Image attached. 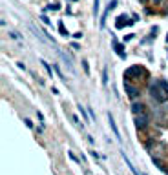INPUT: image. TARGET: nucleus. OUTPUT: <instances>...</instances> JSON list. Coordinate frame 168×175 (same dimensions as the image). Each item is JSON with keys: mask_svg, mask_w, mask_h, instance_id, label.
Listing matches in <instances>:
<instances>
[{"mask_svg": "<svg viewBox=\"0 0 168 175\" xmlns=\"http://www.w3.org/2000/svg\"><path fill=\"white\" fill-rule=\"evenodd\" d=\"M146 124H148V117H146L145 113H142V115H135V126H137L139 129H145Z\"/></svg>", "mask_w": 168, "mask_h": 175, "instance_id": "f03ea898", "label": "nucleus"}, {"mask_svg": "<svg viewBox=\"0 0 168 175\" xmlns=\"http://www.w3.org/2000/svg\"><path fill=\"white\" fill-rule=\"evenodd\" d=\"M99 7H101V0H95V6H93V13L95 15L99 13Z\"/></svg>", "mask_w": 168, "mask_h": 175, "instance_id": "0eeeda50", "label": "nucleus"}, {"mask_svg": "<svg viewBox=\"0 0 168 175\" xmlns=\"http://www.w3.org/2000/svg\"><path fill=\"white\" fill-rule=\"evenodd\" d=\"M142 73H145V70H142L141 66H132V68H128V70L124 71V79H137V77H141Z\"/></svg>", "mask_w": 168, "mask_h": 175, "instance_id": "f257e3e1", "label": "nucleus"}, {"mask_svg": "<svg viewBox=\"0 0 168 175\" xmlns=\"http://www.w3.org/2000/svg\"><path fill=\"white\" fill-rule=\"evenodd\" d=\"M82 66H84V70H86V73H90V68H88V62H86V60H82Z\"/></svg>", "mask_w": 168, "mask_h": 175, "instance_id": "f8f14e48", "label": "nucleus"}, {"mask_svg": "<svg viewBox=\"0 0 168 175\" xmlns=\"http://www.w3.org/2000/svg\"><path fill=\"white\" fill-rule=\"evenodd\" d=\"M166 40H168V37H166Z\"/></svg>", "mask_w": 168, "mask_h": 175, "instance_id": "f3484780", "label": "nucleus"}, {"mask_svg": "<svg viewBox=\"0 0 168 175\" xmlns=\"http://www.w3.org/2000/svg\"><path fill=\"white\" fill-rule=\"evenodd\" d=\"M124 90H126V93H128L130 99H137L139 97V90L133 88V86H130V84H126V82H124Z\"/></svg>", "mask_w": 168, "mask_h": 175, "instance_id": "7ed1b4c3", "label": "nucleus"}, {"mask_svg": "<svg viewBox=\"0 0 168 175\" xmlns=\"http://www.w3.org/2000/svg\"><path fill=\"white\" fill-rule=\"evenodd\" d=\"M113 49H115V53H117L119 57H121V58H126V53L123 51V46H121V44H119L115 38H113Z\"/></svg>", "mask_w": 168, "mask_h": 175, "instance_id": "20e7f679", "label": "nucleus"}, {"mask_svg": "<svg viewBox=\"0 0 168 175\" xmlns=\"http://www.w3.org/2000/svg\"><path fill=\"white\" fill-rule=\"evenodd\" d=\"M154 2H155V4H159V2H161V0H154Z\"/></svg>", "mask_w": 168, "mask_h": 175, "instance_id": "dca6fc26", "label": "nucleus"}, {"mask_svg": "<svg viewBox=\"0 0 168 175\" xmlns=\"http://www.w3.org/2000/svg\"><path fill=\"white\" fill-rule=\"evenodd\" d=\"M26 126H28V128H33V122H31L29 119H26Z\"/></svg>", "mask_w": 168, "mask_h": 175, "instance_id": "2eb2a0df", "label": "nucleus"}, {"mask_svg": "<svg viewBox=\"0 0 168 175\" xmlns=\"http://www.w3.org/2000/svg\"><path fill=\"white\" fill-rule=\"evenodd\" d=\"M59 29H60V33H62V35H68V33H66V29H64V24H62V22L59 24Z\"/></svg>", "mask_w": 168, "mask_h": 175, "instance_id": "1a4fd4ad", "label": "nucleus"}, {"mask_svg": "<svg viewBox=\"0 0 168 175\" xmlns=\"http://www.w3.org/2000/svg\"><path fill=\"white\" fill-rule=\"evenodd\" d=\"M68 155H69V159H71V161H75V162H79V161H77V157H75V155H73V153H71V151H68Z\"/></svg>", "mask_w": 168, "mask_h": 175, "instance_id": "9d476101", "label": "nucleus"}, {"mask_svg": "<svg viewBox=\"0 0 168 175\" xmlns=\"http://www.w3.org/2000/svg\"><path fill=\"white\" fill-rule=\"evenodd\" d=\"M40 18H42V22H44V24H50V18H47V16H46V15H42V16H40Z\"/></svg>", "mask_w": 168, "mask_h": 175, "instance_id": "9b49d317", "label": "nucleus"}, {"mask_svg": "<svg viewBox=\"0 0 168 175\" xmlns=\"http://www.w3.org/2000/svg\"><path fill=\"white\" fill-rule=\"evenodd\" d=\"M42 66H44V68H46V71H47V73H50V75H53V71H51V68H50V66H47V62H46V60H42Z\"/></svg>", "mask_w": 168, "mask_h": 175, "instance_id": "6e6552de", "label": "nucleus"}, {"mask_svg": "<svg viewBox=\"0 0 168 175\" xmlns=\"http://www.w3.org/2000/svg\"><path fill=\"white\" fill-rule=\"evenodd\" d=\"M37 115H38V120H40V122H42V124H44V115H42V113H40V111H38V113H37Z\"/></svg>", "mask_w": 168, "mask_h": 175, "instance_id": "4468645a", "label": "nucleus"}, {"mask_svg": "<svg viewBox=\"0 0 168 175\" xmlns=\"http://www.w3.org/2000/svg\"><path fill=\"white\" fill-rule=\"evenodd\" d=\"M132 111L135 113V115H139V113H145V106H142V104H132Z\"/></svg>", "mask_w": 168, "mask_h": 175, "instance_id": "423d86ee", "label": "nucleus"}, {"mask_svg": "<svg viewBox=\"0 0 168 175\" xmlns=\"http://www.w3.org/2000/svg\"><path fill=\"white\" fill-rule=\"evenodd\" d=\"M79 109L82 111V117H84V120H88V117H86V111H84V108H82V106H79Z\"/></svg>", "mask_w": 168, "mask_h": 175, "instance_id": "ddd939ff", "label": "nucleus"}, {"mask_svg": "<svg viewBox=\"0 0 168 175\" xmlns=\"http://www.w3.org/2000/svg\"><path fill=\"white\" fill-rule=\"evenodd\" d=\"M108 119H110V126H111V129H113V135L117 137V141H121V133H119V128H117V124H115L113 117H111V115H108Z\"/></svg>", "mask_w": 168, "mask_h": 175, "instance_id": "39448f33", "label": "nucleus"}]
</instances>
